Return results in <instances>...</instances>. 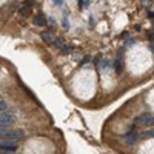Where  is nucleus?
Here are the masks:
<instances>
[{"label": "nucleus", "instance_id": "3", "mask_svg": "<svg viewBox=\"0 0 154 154\" xmlns=\"http://www.w3.org/2000/svg\"><path fill=\"white\" fill-rule=\"evenodd\" d=\"M152 122H154V117H152V114H149V112L139 116V117L136 119V123H139V125H152Z\"/></svg>", "mask_w": 154, "mask_h": 154}, {"label": "nucleus", "instance_id": "15", "mask_svg": "<svg viewBox=\"0 0 154 154\" xmlns=\"http://www.w3.org/2000/svg\"><path fill=\"white\" fill-rule=\"evenodd\" d=\"M79 3L82 5V8H86V6H89V2H86V0H80Z\"/></svg>", "mask_w": 154, "mask_h": 154}, {"label": "nucleus", "instance_id": "6", "mask_svg": "<svg viewBox=\"0 0 154 154\" xmlns=\"http://www.w3.org/2000/svg\"><path fill=\"white\" fill-rule=\"evenodd\" d=\"M34 23L37 25V26H45V25H46V19L43 16H37V17H34Z\"/></svg>", "mask_w": 154, "mask_h": 154}, {"label": "nucleus", "instance_id": "5", "mask_svg": "<svg viewBox=\"0 0 154 154\" xmlns=\"http://www.w3.org/2000/svg\"><path fill=\"white\" fill-rule=\"evenodd\" d=\"M17 145H11V143H0V151L3 152H16Z\"/></svg>", "mask_w": 154, "mask_h": 154}, {"label": "nucleus", "instance_id": "7", "mask_svg": "<svg viewBox=\"0 0 154 154\" xmlns=\"http://www.w3.org/2000/svg\"><path fill=\"white\" fill-rule=\"evenodd\" d=\"M40 37L43 38V40H45L46 43H51V42H53V35H51V34H46V32H42V34H40Z\"/></svg>", "mask_w": 154, "mask_h": 154}, {"label": "nucleus", "instance_id": "8", "mask_svg": "<svg viewBox=\"0 0 154 154\" xmlns=\"http://www.w3.org/2000/svg\"><path fill=\"white\" fill-rule=\"evenodd\" d=\"M71 51H74V48L71 45H65V46L62 48V54H69Z\"/></svg>", "mask_w": 154, "mask_h": 154}, {"label": "nucleus", "instance_id": "10", "mask_svg": "<svg viewBox=\"0 0 154 154\" xmlns=\"http://www.w3.org/2000/svg\"><path fill=\"white\" fill-rule=\"evenodd\" d=\"M152 136H154L152 130H148V131H145L143 134H140V137H143V139H149V137H152Z\"/></svg>", "mask_w": 154, "mask_h": 154}, {"label": "nucleus", "instance_id": "4", "mask_svg": "<svg viewBox=\"0 0 154 154\" xmlns=\"http://www.w3.org/2000/svg\"><path fill=\"white\" fill-rule=\"evenodd\" d=\"M114 71H116V74H122V71H123V59H122V54H119V57L116 59V62H114Z\"/></svg>", "mask_w": 154, "mask_h": 154}, {"label": "nucleus", "instance_id": "9", "mask_svg": "<svg viewBox=\"0 0 154 154\" xmlns=\"http://www.w3.org/2000/svg\"><path fill=\"white\" fill-rule=\"evenodd\" d=\"M54 45L57 46V48H63V46H65V40H63V38H56V42H54Z\"/></svg>", "mask_w": 154, "mask_h": 154}, {"label": "nucleus", "instance_id": "2", "mask_svg": "<svg viewBox=\"0 0 154 154\" xmlns=\"http://www.w3.org/2000/svg\"><path fill=\"white\" fill-rule=\"evenodd\" d=\"M140 139H142V137H140V134H139V133H136V131H134V126H133L131 130L125 134V142H126L128 145H136Z\"/></svg>", "mask_w": 154, "mask_h": 154}, {"label": "nucleus", "instance_id": "16", "mask_svg": "<svg viewBox=\"0 0 154 154\" xmlns=\"http://www.w3.org/2000/svg\"><path fill=\"white\" fill-rule=\"evenodd\" d=\"M53 3H56V5H62L63 2H62V0H56V2H53Z\"/></svg>", "mask_w": 154, "mask_h": 154}, {"label": "nucleus", "instance_id": "11", "mask_svg": "<svg viewBox=\"0 0 154 154\" xmlns=\"http://www.w3.org/2000/svg\"><path fill=\"white\" fill-rule=\"evenodd\" d=\"M6 108H8L6 102H5L3 99H0V112H2V111H6Z\"/></svg>", "mask_w": 154, "mask_h": 154}, {"label": "nucleus", "instance_id": "13", "mask_svg": "<svg viewBox=\"0 0 154 154\" xmlns=\"http://www.w3.org/2000/svg\"><path fill=\"white\" fill-rule=\"evenodd\" d=\"M89 60H91V57H89V56H86V57H85V59H83V60L80 62V66H83V65H85V63H88Z\"/></svg>", "mask_w": 154, "mask_h": 154}, {"label": "nucleus", "instance_id": "12", "mask_svg": "<svg viewBox=\"0 0 154 154\" xmlns=\"http://www.w3.org/2000/svg\"><path fill=\"white\" fill-rule=\"evenodd\" d=\"M20 14H23V16H26V14H29V8L26 6V8H23V9H20Z\"/></svg>", "mask_w": 154, "mask_h": 154}, {"label": "nucleus", "instance_id": "17", "mask_svg": "<svg viewBox=\"0 0 154 154\" xmlns=\"http://www.w3.org/2000/svg\"><path fill=\"white\" fill-rule=\"evenodd\" d=\"M0 154H2V152H0ZM3 154H16V152H3Z\"/></svg>", "mask_w": 154, "mask_h": 154}, {"label": "nucleus", "instance_id": "1", "mask_svg": "<svg viewBox=\"0 0 154 154\" xmlns=\"http://www.w3.org/2000/svg\"><path fill=\"white\" fill-rule=\"evenodd\" d=\"M16 120V116L11 111H2L0 112V126H9Z\"/></svg>", "mask_w": 154, "mask_h": 154}, {"label": "nucleus", "instance_id": "14", "mask_svg": "<svg viewBox=\"0 0 154 154\" xmlns=\"http://www.w3.org/2000/svg\"><path fill=\"white\" fill-rule=\"evenodd\" d=\"M8 130H9L8 126H0V136H2V134H5V133H6Z\"/></svg>", "mask_w": 154, "mask_h": 154}]
</instances>
